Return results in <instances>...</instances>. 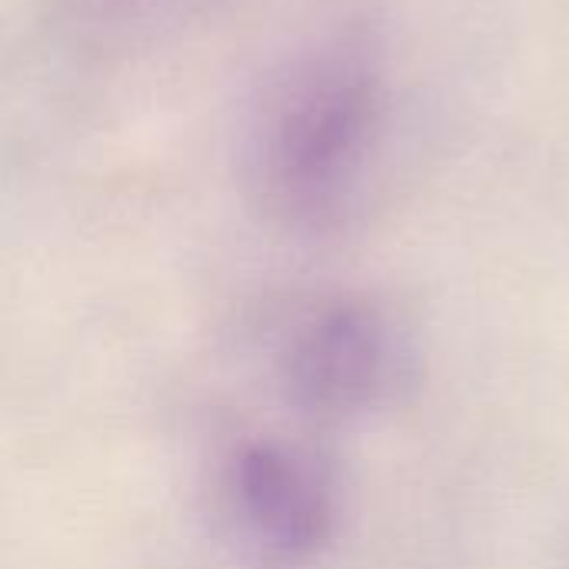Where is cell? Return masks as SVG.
<instances>
[{"mask_svg":"<svg viewBox=\"0 0 569 569\" xmlns=\"http://www.w3.org/2000/svg\"><path fill=\"white\" fill-rule=\"evenodd\" d=\"M230 493L260 547L277 557H303L330 533V497L320 477L290 450L257 443L237 453Z\"/></svg>","mask_w":569,"mask_h":569,"instance_id":"cell-3","label":"cell"},{"mask_svg":"<svg viewBox=\"0 0 569 569\" xmlns=\"http://www.w3.org/2000/svg\"><path fill=\"white\" fill-rule=\"evenodd\" d=\"M380 120V77L353 40L297 53L257 93L243 133V180L293 223L333 217L353 190Z\"/></svg>","mask_w":569,"mask_h":569,"instance_id":"cell-1","label":"cell"},{"mask_svg":"<svg viewBox=\"0 0 569 569\" xmlns=\"http://www.w3.org/2000/svg\"><path fill=\"white\" fill-rule=\"evenodd\" d=\"M387 330L367 307H330L293 340L287 380L293 397L317 413H353L367 407L387 377Z\"/></svg>","mask_w":569,"mask_h":569,"instance_id":"cell-2","label":"cell"}]
</instances>
